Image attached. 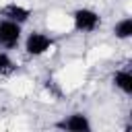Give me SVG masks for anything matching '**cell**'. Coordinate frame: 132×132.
<instances>
[{
  "instance_id": "cell-1",
  "label": "cell",
  "mask_w": 132,
  "mask_h": 132,
  "mask_svg": "<svg viewBox=\"0 0 132 132\" xmlns=\"http://www.w3.org/2000/svg\"><path fill=\"white\" fill-rule=\"evenodd\" d=\"M99 25H101V16L93 8L82 6V8H76L72 12V27L78 33H93L99 29Z\"/></svg>"
},
{
  "instance_id": "cell-2",
  "label": "cell",
  "mask_w": 132,
  "mask_h": 132,
  "mask_svg": "<svg viewBox=\"0 0 132 132\" xmlns=\"http://www.w3.org/2000/svg\"><path fill=\"white\" fill-rule=\"evenodd\" d=\"M52 47H54V37L43 33V31H31L25 37V52H27V56L39 58V56L47 54Z\"/></svg>"
},
{
  "instance_id": "cell-3",
  "label": "cell",
  "mask_w": 132,
  "mask_h": 132,
  "mask_svg": "<svg viewBox=\"0 0 132 132\" xmlns=\"http://www.w3.org/2000/svg\"><path fill=\"white\" fill-rule=\"evenodd\" d=\"M21 41H23V25L8 19H0V45L4 50H14L19 47Z\"/></svg>"
},
{
  "instance_id": "cell-4",
  "label": "cell",
  "mask_w": 132,
  "mask_h": 132,
  "mask_svg": "<svg viewBox=\"0 0 132 132\" xmlns=\"http://www.w3.org/2000/svg\"><path fill=\"white\" fill-rule=\"evenodd\" d=\"M54 128H58V130H62V132H91V130H93V124H91V120H89L87 113L74 111V113L58 120V122L54 124Z\"/></svg>"
},
{
  "instance_id": "cell-5",
  "label": "cell",
  "mask_w": 132,
  "mask_h": 132,
  "mask_svg": "<svg viewBox=\"0 0 132 132\" xmlns=\"http://www.w3.org/2000/svg\"><path fill=\"white\" fill-rule=\"evenodd\" d=\"M2 19H8V21H14L19 25H25L29 19H31V8L19 4V2H8L2 10H0Z\"/></svg>"
},
{
  "instance_id": "cell-6",
  "label": "cell",
  "mask_w": 132,
  "mask_h": 132,
  "mask_svg": "<svg viewBox=\"0 0 132 132\" xmlns=\"http://www.w3.org/2000/svg\"><path fill=\"white\" fill-rule=\"evenodd\" d=\"M111 82L120 93L132 95V72L130 70H116L111 76Z\"/></svg>"
},
{
  "instance_id": "cell-7",
  "label": "cell",
  "mask_w": 132,
  "mask_h": 132,
  "mask_svg": "<svg viewBox=\"0 0 132 132\" xmlns=\"http://www.w3.org/2000/svg\"><path fill=\"white\" fill-rule=\"evenodd\" d=\"M113 35H116V39H122V41L130 39L132 37V16H124V19L116 21Z\"/></svg>"
},
{
  "instance_id": "cell-8",
  "label": "cell",
  "mask_w": 132,
  "mask_h": 132,
  "mask_svg": "<svg viewBox=\"0 0 132 132\" xmlns=\"http://www.w3.org/2000/svg\"><path fill=\"white\" fill-rule=\"evenodd\" d=\"M10 70H14V62L8 56V52L0 45V72H10Z\"/></svg>"
}]
</instances>
